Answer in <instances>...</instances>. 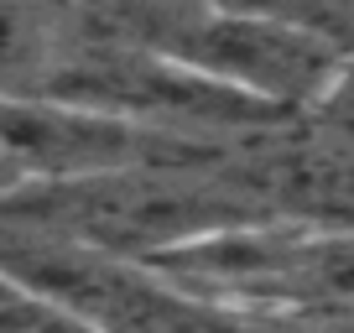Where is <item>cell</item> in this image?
Returning a JSON list of instances; mask_svg holds the SVG:
<instances>
[{
    "label": "cell",
    "mask_w": 354,
    "mask_h": 333,
    "mask_svg": "<svg viewBox=\"0 0 354 333\" xmlns=\"http://www.w3.org/2000/svg\"><path fill=\"white\" fill-rule=\"evenodd\" d=\"M151 271L188 297L250 318H292L323 307L354 312V229L339 224L271 213L183 245L151 260Z\"/></svg>",
    "instance_id": "cell-3"
},
{
    "label": "cell",
    "mask_w": 354,
    "mask_h": 333,
    "mask_svg": "<svg viewBox=\"0 0 354 333\" xmlns=\"http://www.w3.org/2000/svg\"><path fill=\"white\" fill-rule=\"evenodd\" d=\"M26 188V178H21V166L11 162V151H6V146H0V203L6 198H16V193Z\"/></svg>",
    "instance_id": "cell-7"
},
{
    "label": "cell",
    "mask_w": 354,
    "mask_h": 333,
    "mask_svg": "<svg viewBox=\"0 0 354 333\" xmlns=\"http://www.w3.org/2000/svg\"><path fill=\"white\" fill-rule=\"evenodd\" d=\"M302 120L318 125V135L339 151H354V53L339 63V73L328 78V89L313 99V110Z\"/></svg>",
    "instance_id": "cell-6"
},
{
    "label": "cell",
    "mask_w": 354,
    "mask_h": 333,
    "mask_svg": "<svg viewBox=\"0 0 354 333\" xmlns=\"http://www.w3.org/2000/svg\"><path fill=\"white\" fill-rule=\"evenodd\" d=\"M88 26L84 0H0V104L53 99Z\"/></svg>",
    "instance_id": "cell-4"
},
{
    "label": "cell",
    "mask_w": 354,
    "mask_h": 333,
    "mask_svg": "<svg viewBox=\"0 0 354 333\" xmlns=\"http://www.w3.org/2000/svg\"><path fill=\"white\" fill-rule=\"evenodd\" d=\"M0 219L151 266V260L172 256L193 240H209L219 229L271 219V209H261V198L240 193L234 182L209 178L198 162H177L125 166V172H104V178L84 182L21 188L16 198L0 203Z\"/></svg>",
    "instance_id": "cell-2"
},
{
    "label": "cell",
    "mask_w": 354,
    "mask_h": 333,
    "mask_svg": "<svg viewBox=\"0 0 354 333\" xmlns=\"http://www.w3.org/2000/svg\"><path fill=\"white\" fill-rule=\"evenodd\" d=\"M0 333H104V328L88 323L84 312L21 287V281L0 276Z\"/></svg>",
    "instance_id": "cell-5"
},
{
    "label": "cell",
    "mask_w": 354,
    "mask_h": 333,
    "mask_svg": "<svg viewBox=\"0 0 354 333\" xmlns=\"http://www.w3.org/2000/svg\"><path fill=\"white\" fill-rule=\"evenodd\" d=\"M94 16L287 120L313 110L349 57V42L323 26L219 0H110L94 6Z\"/></svg>",
    "instance_id": "cell-1"
}]
</instances>
